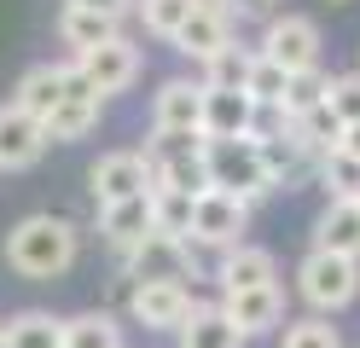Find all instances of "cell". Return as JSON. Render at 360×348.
I'll use <instances>...</instances> for the list:
<instances>
[{"mask_svg":"<svg viewBox=\"0 0 360 348\" xmlns=\"http://www.w3.org/2000/svg\"><path fill=\"white\" fill-rule=\"evenodd\" d=\"M76 255H82V232L64 215H24L6 232V267L18 278H35V285L64 278L76 267Z\"/></svg>","mask_w":360,"mask_h":348,"instance_id":"obj_1","label":"cell"},{"mask_svg":"<svg viewBox=\"0 0 360 348\" xmlns=\"http://www.w3.org/2000/svg\"><path fill=\"white\" fill-rule=\"evenodd\" d=\"M297 296H302L320 319L343 314L349 302L360 296V262L331 255V250H308L302 262H297Z\"/></svg>","mask_w":360,"mask_h":348,"instance_id":"obj_2","label":"cell"},{"mask_svg":"<svg viewBox=\"0 0 360 348\" xmlns=\"http://www.w3.org/2000/svg\"><path fill=\"white\" fill-rule=\"evenodd\" d=\"M117 262L128 285H186V278H198V250L186 238H163V232H146Z\"/></svg>","mask_w":360,"mask_h":348,"instance_id":"obj_3","label":"cell"},{"mask_svg":"<svg viewBox=\"0 0 360 348\" xmlns=\"http://www.w3.org/2000/svg\"><path fill=\"white\" fill-rule=\"evenodd\" d=\"M210 192H233L244 203L274 192V180L262 169V151H256V134L250 139H210Z\"/></svg>","mask_w":360,"mask_h":348,"instance_id":"obj_4","label":"cell"},{"mask_svg":"<svg viewBox=\"0 0 360 348\" xmlns=\"http://www.w3.org/2000/svg\"><path fill=\"white\" fill-rule=\"evenodd\" d=\"M256 53L267 64H279L285 76H308V70H320V23L302 18V12H285L262 30Z\"/></svg>","mask_w":360,"mask_h":348,"instance_id":"obj_5","label":"cell"},{"mask_svg":"<svg viewBox=\"0 0 360 348\" xmlns=\"http://www.w3.org/2000/svg\"><path fill=\"white\" fill-rule=\"evenodd\" d=\"M244 232H250V203L233 198V192H204L192 203V232H186V244L192 250H233L244 244Z\"/></svg>","mask_w":360,"mask_h":348,"instance_id":"obj_6","label":"cell"},{"mask_svg":"<svg viewBox=\"0 0 360 348\" xmlns=\"http://www.w3.org/2000/svg\"><path fill=\"white\" fill-rule=\"evenodd\" d=\"M99 110H105V99L94 93V82H87L76 70V58H70V64H64V99H58V110L47 116V122H41V128H47V146H53V139H58V146L87 139L99 128Z\"/></svg>","mask_w":360,"mask_h":348,"instance_id":"obj_7","label":"cell"},{"mask_svg":"<svg viewBox=\"0 0 360 348\" xmlns=\"http://www.w3.org/2000/svg\"><path fill=\"white\" fill-rule=\"evenodd\" d=\"M198 296L186 285H134L128 290V319L151 337H180V325L192 319Z\"/></svg>","mask_w":360,"mask_h":348,"instance_id":"obj_8","label":"cell"},{"mask_svg":"<svg viewBox=\"0 0 360 348\" xmlns=\"http://www.w3.org/2000/svg\"><path fill=\"white\" fill-rule=\"evenodd\" d=\"M87 186H94V203L146 198L151 192V157L146 151H105L94 169H87Z\"/></svg>","mask_w":360,"mask_h":348,"instance_id":"obj_9","label":"cell"},{"mask_svg":"<svg viewBox=\"0 0 360 348\" xmlns=\"http://www.w3.org/2000/svg\"><path fill=\"white\" fill-rule=\"evenodd\" d=\"M151 134H204V82L169 76L151 93Z\"/></svg>","mask_w":360,"mask_h":348,"instance_id":"obj_10","label":"cell"},{"mask_svg":"<svg viewBox=\"0 0 360 348\" xmlns=\"http://www.w3.org/2000/svg\"><path fill=\"white\" fill-rule=\"evenodd\" d=\"M76 70H82L87 82H94L99 99H110V93H128L134 82H140V46H134L128 35H117V41L94 46V53H82V58H76Z\"/></svg>","mask_w":360,"mask_h":348,"instance_id":"obj_11","label":"cell"},{"mask_svg":"<svg viewBox=\"0 0 360 348\" xmlns=\"http://www.w3.org/2000/svg\"><path fill=\"white\" fill-rule=\"evenodd\" d=\"M221 314H227L244 342L256 337H279L285 331V285H262V290H238V296H221Z\"/></svg>","mask_w":360,"mask_h":348,"instance_id":"obj_12","label":"cell"},{"mask_svg":"<svg viewBox=\"0 0 360 348\" xmlns=\"http://www.w3.org/2000/svg\"><path fill=\"white\" fill-rule=\"evenodd\" d=\"M210 278L221 285V296H238V290L279 285V262H274V250H262V244H233V250L215 255V273Z\"/></svg>","mask_w":360,"mask_h":348,"instance_id":"obj_13","label":"cell"},{"mask_svg":"<svg viewBox=\"0 0 360 348\" xmlns=\"http://www.w3.org/2000/svg\"><path fill=\"white\" fill-rule=\"evenodd\" d=\"M41 151H47V128L30 110L0 105V169H35Z\"/></svg>","mask_w":360,"mask_h":348,"instance_id":"obj_14","label":"cell"},{"mask_svg":"<svg viewBox=\"0 0 360 348\" xmlns=\"http://www.w3.org/2000/svg\"><path fill=\"white\" fill-rule=\"evenodd\" d=\"M256 128V99L250 93H215L204 87V139H250Z\"/></svg>","mask_w":360,"mask_h":348,"instance_id":"obj_15","label":"cell"},{"mask_svg":"<svg viewBox=\"0 0 360 348\" xmlns=\"http://www.w3.org/2000/svg\"><path fill=\"white\" fill-rule=\"evenodd\" d=\"M146 232H151V192L146 198H122V203H99V238L117 255H128Z\"/></svg>","mask_w":360,"mask_h":348,"instance_id":"obj_16","label":"cell"},{"mask_svg":"<svg viewBox=\"0 0 360 348\" xmlns=\"http://www.w3.org/2000/svg\"><path fill=\"white\" fill-rule=\"evenodd\" d=\"M314 250H331V255L360 262V203L331 198V203L320 209V221H314Z\"/></svg>","mask_w":360,"mask_h":348,"instance_id":"obj_17","label":"cell"},{"mask_svg":"<svg viewBox=\"0 0 360 348\" xmlns=\"http://www.w3.org/2000/svg\"><path fill=\"white\" fill-rule=\"evenodd\" d=\"M58 99H64V64H30L24 76H18V87H12V105L30 110L35 122H47L58 110Z\"/></svg>","mask_w":360,"mask_h":348,"instance_id":"obj_18","label":"cell"},{"mask_svg":"<svg viewBox=\"0 0 360 348\" xmlns=\"http://www.w3.org/2000/svg\"><path fill=\"white\" fill-rule=\"evenodd\" d=\"M180 348H244V331L221 314V302H198L192 319L180 325Z\"/></svg>","mask_w":360,"mask_h":348,"instance_id":"obj_19","label":"cell"},{"mask_svg":"<svg viewBox=\"0 0 360 348\" xmlns=\"http://www.w3.org/2000/svg\"><path fill=\"white\" fill-rule=\"evenodd\" d=\"M117 23H122V18H110V12L64 6V12H58V41H64V46H76V58H82V53H94V46H105V41H117V35H122Z\"/></svg>","mask_w":360,"mask_h":348,"instance_id":"obj_20","label":"cell"},{"mask_svg":"<svg viewBox=\"0 0 360 348\" xmlns=\"http://www.w3.org/2000/svg\"><path fill=\"white\" fill-rule=\"evenodd\" d=\"M64 348H128L122 342V319L105 308H87L64 319Z\"/></svg>","mask_w":360,"mask_h":348,"instance_id":"obj_21","label":"cell"},{"mask_svg":"<svg viewBox=\"0 0 360 348\" xmlns=\"http://www.w3.org/2000/svg\"><path fill=\"white\" fill-rule=\"evenodd\" d=\"M0 331H6L12 348H64V319H53L47 308H24V314H12Z\"/></svg>","mask_w":360,"mask_h":348,"instance_id":"obj_22","label":"cell"},{"mask_svg":"<svg viewBox=\"0 0 360 348\" xmlns=\"http://www.w3.org/2000/svg\"><path fill=\"white\" fill-rule=\"evenodd\" d=\"M250 64H256V46H238V41H227L221 53L204 64V87H215V93H238L244 82H250Z\"/></svg>","mask_w":360,"mask_h":348,"instance_id":"obj_23","label":"cell"},{"mask_svg":"<svg viewBox=\"0 0 360 348\" xmlns=\"http://www.w3.org/2000/svg\"><path fill=\"white\" fill-rule=\"evenodd\" d=\"M192 203L186 192H169V186H151V232H163V238H186L192 232Z\"/></svg>","mask_w":360,"mask_h":348,"instance_id":"obj_24","label":"cell"},{"mask_svg":"<svg viewBox=\"0 0 360 348\" xmlns=\"http://www.w3.org/2000/svg\"><path fill=\"white\" fill-rule=\"evenodd\" d=\"M290 134H297L302 151H314V157H326V151L343 146V122L331 116V105H314L308 116H297V122H290Z\"/></svg>","mask_w":360,"mask_h":348,"instance_id":"obj_25","label":"cell"},{"mask_svg":"<svg viewBox=\"0 0 360 348\" xmlns=\"http://www.w3.org/2000/svg\"><path fill=\"white\" fill-rule=\"evenodd\" d=\"M134 12H140L146 35H157V41H174V35H180V23H186V18L198 12V0H134Z\"/></svg>","mask_w":360,"mask_h":348,"instance_id":"obj_26","label":"cell"},{"mask_svg":"<svg viewBox=\"0 0 360 348\" xmlns=\"http://www.w3.org/2000/svg\"><path fill=\"white\" fill-rule=\"evenodd\" d=\"M320 186H326V198L360 203V157H349V151H326V157H320Z\"/></svg>","mask_w":360,"mask_h":348,"instance_id":"obj_27","label":"cell"},{"mask_svg":"<svg viewBox=\"0 0 360 348\" xmlns=\"http://www.w3.org/2000/svg\"><path fill=\"white\" fill-rule=\"evenodd\" d=\"M279 348H343V337H337V325H331V319L308 314V319H285Z\"/></svg>","mask_w":360,"mask_h":348,"instance_id":"obj_28","label":"cell"},{"mask_svg":"<svg viewBox=\"0 0 360 348\" xmlns=\"http://www.w3.org/2000/svg\"><path fill=\"white\" fill-rule=\"evenodd\" d=\"M326 82H331V76H320V70H308V76H290L285 99H279L285 122H297V116H308L314 105H326Z\"/></svg>","mask_w":360,"mask_h":348,"instance_id":"obj_29","label":"cell"},{"mask_svg":"<svg viewBox=\"0 0 360 348\" xmlns=\"http://www.w3.org/2000/svg\"><path fill=\"white\" fill-rule=\"evenodd\" d=\"M285 87H290V76L279 64H267L262 53H256V64H250V82H244V93H250L256 105H279L285 99Z\"/></svg>","mask_w":360,"mask_h":348,"instance_id":"obj_30","label":"cell"},{"mask_svg":"<svg viewBox=\"0 0 360 348\" xmlns=\"http://www.w3.org/2000/svg\"><path fill=\"white\" fill-rule=\"evenodd\" d=\"M326 105H331V116L337 122H360V70H349V76H331L326 82Z\"/></svg>","mask_w":360,"mask_h":348,"instance_id":"obj_31","label":"cell"},{"mask_svg":"<svg viewBox=\"0 0 360 348\" xmlns=\"http://www.w3.org/2000/svg\"><path fill=\"white\" fill-rule=\"evenodd\" d=\"M64 6H87V12H110V18H122V12H134V0H64Z\"/></svg>","mask_w":360,"mask_h":348,"instance_id":"obj_32","label":"cell"},{"mask_svg":"<svg viewBox=\"0 0 360 348\" xmlns=\"http://www.w3.org/2000/svg\"><path fill=\"white\" fill-rule=\"evenodd\" d=\"M337 151H349V157H360V122H349V128H343V146H337Z\"/></svg>","mask_w":360,"mask_h":348,"instance_id":"obj_33","label":"cell"},{"mask_svg":"<svg viewBox=\"0 0 360 348\" xmlns=\"http://www.w3.org/2000/svg\"><path fill=\"white\" fill-rule=\"evenodd\" d=\"M0 348H12V342H6V331H0Z\"/></svg>","mask_w":360,"mask_h":348,"instance_id":"obj_34","label":"cell"},{"mask_svg":"<svg viewBox=\"0 0 360 348\" xmlns=\"http://www.w3.org/2000/svg\"><path fill=\"white\" fill-rule=\"evenodd\" d=\"M331 6H343V0H331Z\"/></svg>","mask_w":360,"mask_h":348,"instance_id":"obj_35","label":"cell"}]
</instances>
